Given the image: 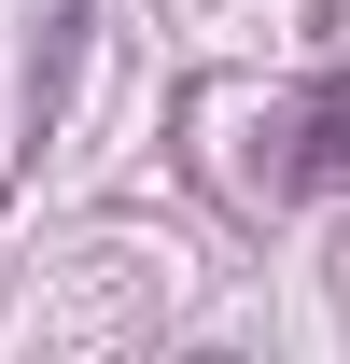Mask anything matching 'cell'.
Wrapping results in <instances>:
<instances>
[{"label":"cell","mask_w":350,"mask_h":364,"mask_svg":"<svg viewBox=\"0 0 350 364\" xmlns=\"http://www.w3.org/2000/svg\"><path fill=\"white\" fill-rule=\"evenodd\" d=\"M295 168H308V182H350V70H336L322 98H308V140H295Z\"/></svg>","instance_id":"obj_1"}]
</instances>
